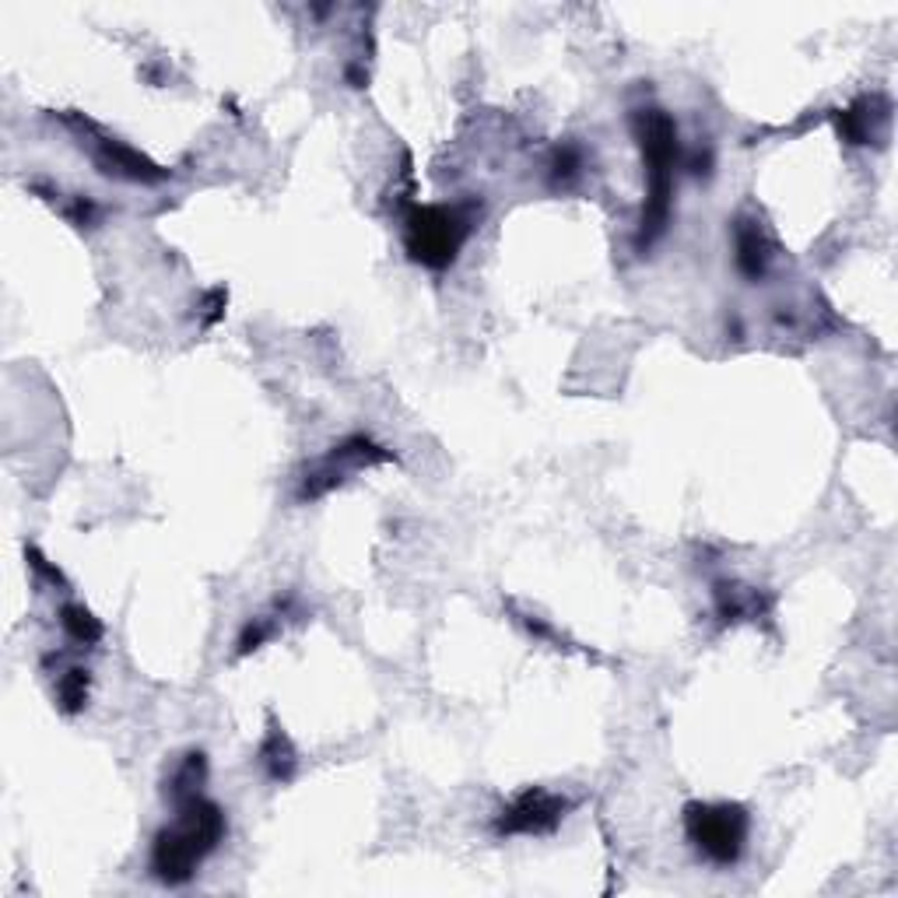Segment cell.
<instances>
[{"mask_svg": "<svg viewBox=\"0 0 898 898\" xmlns=\"http://www.w3.org/2000/svg\"><path fill=\"white\" fill-rule=\"evenodd\" d=\"M632 131L639 141V152L646 162V204H643V218H639V235L635 246L650 249L660 235L667 232L671 222V207H674V173L681 162V137H677V123L671 113L646 105L632 116Z\"/></svg>", "mask_w": 898, "mask_h": 898, "instance_id": "obj_2", "label": "cell"}, {"mask_svg": "<svg viewBox=\"0 0 898 898\" xmlns=\"http://www.w3.org/2000/svg\"><path fill=\"white\" fill-rule=\"evenodd\" d=\"M583 165H586V152H583V144H575V141H565L559 144L551 152V162H548V180L551 186H572L575 180L583 176Z\"/></svg>", "mask_w": 898, "mask_h": 898, "instance_id": "obj_14", "label": "cell"}, {"mask_svg": "<svg viewBox=\"0 0 898 898\" xmlns=\"http://www.w3.org/2000/svg\"><path fill=\"white\" fill-rule=\"evenodd\" d=\"M60 629L81 650H92L95 643H102V635H105L99 618L89 608H84V604H74V601L60 608Z\"/></svg>", "mask_w": 898, "mask_h": 898, "instance_id": "obj_11", "label": "cell"}, {"mask_svg": "<svg viewBox=\"0 0 898 898\" xmlns=\"http://www.w3.org/2000/svg\"><path fill=\"white\" fill-rule=\"evenodd\" d=\"M261 765L271 783H292L295 779V768H298V752L295 744L288 741V734L282 731L277 723L267 726V737L261 741Z\"/></svg>", "mask_w": 898, "mask_h": 898, "instance_id": "obj_8", "label": "cell"}, {"mask_svg": "<svg viewBox=\"0 0 898 898\" xmlns=\"http://www.w3.org/2000/svg\"><path fill=\"white\" fill-rule=\"evenodd\" d=\"M225 303H228V292L225 288H211V292H204V298H201V327H215L218 319L225 316Z\"/></svg>", "mask_w": 898, "mask_h": 898, "instance_id": "obj_17", "label": "cell"}, {"mask_svg": "<svg viewBox=\"0 0 898 898\" xmlns=\"http://www.w3.org/2000/svg\"><path fill=\"white\" fill-rule=\"evenodd\" d=\"M572 800L562 794H551L544 786H527L512 797L496 818H491V836L499 839H538L551 836L569 815Z\"/></svg>", "mask_w": 898, "mask_h": 898, "instance_id": "obj_5", "label": "cell"}, {"mask_svg": "<svg viewBox=\"0 0 898 898\" xmlns=\"http://www.w3.org/2000/svg\"><path fill=\"white\" fill-rule=\"evenodd\" d=\"M734 264L744 282H765L768 267H773V243L752 218H734Z\"/></svg>", "mask_w": 898, "mask_h": 898, "instance_id": "obj_7", "label": "cell"}, {"mask_svg": "<svg viewBox=\"0 0 898 898\" xmlns=\"http://www.w3.org/2000/svg\"><path fill=\"white\" fill-rule=\"evenodd\" d=\"M282 618H285L282 611L249 618V622L243 625V632H239V639H235V656H249V653H256L261 646H267L271 639L282 632Z\"/></svg>", "mask_w": 898, "mask_h": 898, "instance_id": "obj_15", "label": "cell"}, {"mask_svg": "<svg viewBox=\"0 0 898 898\" xmlns=\"http://www.w3.org/2000/svg\"><path fill=\"white\" fill-rule=\"evenodd\" d=\"M716 614L723 622H744V618H758L768 611V604H762L758 590L752 586H737V583H716Z\"/></svg>", "mask_w": 898, "mask_h": 898, "instance_id": "obj_9", "label": "cell"}, {"mask_svg": "<svg viewBox=\"0 0 898 898\" xmlns=\"http://www.w3.org/2000/svg\"><path fill=\"white\" fill-rule=\"evenodd\" d=\"M225 831H228L225 810L211 797L194 794L180 800L176 822L159 828V836L152 843V864H147L152 867V878H159L169 888L186 885L211 853L218 849Z\"/></svg>", "mask_w": 898, "mask_h": 898, "instance_id": "obj_1", "label": "cell"}, {"mask_svg": "<svg viewBox=\"0 0 898 898\" xmlns=\"http://www.w3.org/2000/svg\"><path fill=\"white\" fill-rule=\"evenodd\" d=\"M25 554H29V565H32L39 575H42V580L53 583V586H68V580H63V572H60V569H57V565H53V562H50L47 554H42L39 548H29Z\"/></svg>", "mask_w": 898, "mask_h": 898, "instance_id": "obj_18", "label": "cell"}, {"mask_svg": "<svg viewBox=\"0 0 898 898\" xmlns=\"http://www.w3.org/2000/svg\"><path fill=\"white\" fill-rule=\"evenodd\" d=\"M35 194H47V190H39V186H35ZM47 201H50L53 207H60V215L68 218L74 228H92V225L99 222V204H95L89 194H71V197H63L60 190H50Z\"/></svg>", "mask_w": 898, "mask_h": 898, "instance_id": "obj_16", "label": "cell"}, {"mask_svg": "<svg viewBox=\"0 0 898 898\" xmlns=\"http://www.w3.org/2000/svg\"><path fill=\"white\" fill-rule=\"evenodd\" d=\"M885 113H874V99H860L846 105V110L836 116L839 137L846 144H870L874 141V120H881Z\"/></svg>", "mask_w": 898, "mask_h": 898, "instance_id": "obj_13", "label": "cell"}, {"mask_svg": "<svg viewBox=\"0 0 898 898\" xmlns=\"http://www.w3.org/2000/svg\"><path fill=\"white\" fill-rule=\"evenodd\" d=\"M684 836H688L692 849L705 864L734 867L747 849L752 818H747V810L741 804L692 800L688 807H684Z\"/></svg>", "mask_w": 898, "mask_h": 898, "instance_id": "obj_4", "label": "cell"}, {"mask_svg": "<svg viewBox=\"0 0 898 898\" xmlns=\"http://www.w3.org/2000/svg\"><path fill=\"white\" fill-rule=\"evenodd\" d=\"M74 131L81 134V144H89V155L99 165L102 176L126 180V183H162L169 173L162 165H155L147 155H141L137 147H131L120 137H110L99 123L84 120V116H63Z\"/></svg>", "mask_w": 898, "mask_h": 898, "instance_id": "obj_6", "label": "cell"}, {"mask_svg": "<svg viewBox=\"0 0 898 898\" xmlns=\"http://www.w3.org/2000/svg\"><path fill=\"white\" fill-rule=\"evenodd\" d=\"M478 218L470 204H415L404 218V249L425 271L457 264Z\"/></svg>", "mask_w": 898, "mask_h": 898, "instance_id": "obj_3", "label": "cell"}, {"mask_svg": "<svg viewBox=\"0 0 898 898\" xmlns=\"http://www.w3.org/2000/svg\"><path fill=\"white\" fill-rule=\"evenodd\" d=\"M204 779H207V758H204V752H190V755L176 765V773L169 776V783H165V797L173 800V804H180V800H186V797L201 794Z\"/></svg>", "mask_w": 898, "mask_h": 898, "instance_id": "obj_12", "label": "cell"}, {"mask_svg": "<svg viewBox=\"0 0 898 898\" xmlns=\"http://www.w3.org/2000/svg\"><path fill=\"white\" fill-rule=\"evenodd\" d=\"M53 692H57V705L68 716H78L84 705H89V695H92V671L81 667V664H71L68 671H60L57 681H53Z\"/></svg>", "mask_w": 898, "mask_h": 898, "instance_id": "obj_10", "label": "cell"}]
</instances>
